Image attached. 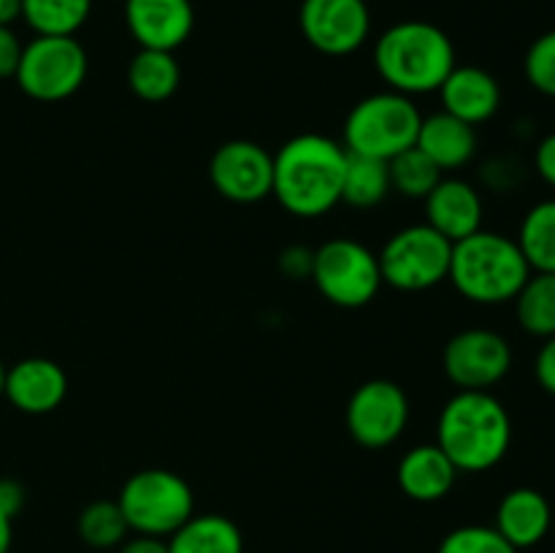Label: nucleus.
I'll use <instances>...</instances> for the list:
<instances>
[{
	"label": "nucleus",
	"mask_w": 555,
	"mask_h": 553,
	"mask_svg": "<svg viewBox=\"0 0 555 553\" xmlns=\"http://www.w3.org/2000/svg\"><path fill=\"white\" fill-rule=\"evenodd\" d=\"M347 150L323 133H298L274 155L271 195L293 217L314 220L341 201Z\"/></svg>",
	"instance_id": "nucleus-1"
},
{
	"label": "nucleus",
	"mask_w": 555,
	"mask_h": 553,
	"mask_svg": "<svg viewBox=\"0 0 555 553\" xmlns=\"http://www.w3.org/2000/svg\"><path fill=\"white\" fill-rule=\"evenodd\" d=\"M437 445L459 472L493 470L513 445L507 407L491 390H459L439 412Z\"/></svg>",
	"instance_id": "nucleus-2"
},
{
	"label": "nucleus",
	"mask_w": 555,
	"mask_h": 553,
	"mask_svg": "<svg viewBox=\"0 0 555 553\" xmlns=\"http://www.w3.org/2000/svg\"><path fill=\"white\" fill-rule=\"evenodd\" d=\"M455 65L453 41L431 22H396L374 43V68L379 79L401 95L437 92Z\"/></svg>",
	"instance_id": "nucleus-3"
},
{
	"label": "nucleus",
	"mask_w": 555,
	"mask_h": 553,
	"mask_svg": "<svg viewBox=\"0 0 555 553\" xmlns=\"http://www.w3.org/2000/svg\"><path fill=\"white\" fill-rule=\"evenodd\" d=\"M531 276L518 242L496 231H477L453 244L450 274L455 291L472 304L496 307L515 301Z\"/></svg>",
	"instance_id": "nucleus-4"
},
{
	"label": "nucleus",
	"mask_w": 555,
	"mask_h": 553,
	"mask_svg": "<svg viewBox=\"0 0 555 553\" xmlns=\"http://www.w3.org/2000/svg\"><path fill=\"white\" fill-rule=\"evenodd\" d=\"M423 114L410 95L396 90L372 92L345 119V150L352 155L390 160L417 141Z\"/></svg>",
	"instance_id": "nucleus-5"
},
{
	"label": "nucleus",
	"mask_w": 555,
	"mask_h": 553,
	"mask_svg": "<svg viewBox=\"0 0 555 553\" xmlns=\"http://www.w3.org/2000/svg\"><path fill=\"white\" fill-rule=\"evenodd\" d=\"M117 504L133 535L163 540L195 515V493L190 483L160 466L133 472L119 488Z\"/></svg>",
	"instance_id": "nucleus-6"
},
{
	"label": "nucleus",
	"mask_w": 555,
	"mask_h": 553,
	"mask_svg": "<svg viewBox=\"0 0 555 553\" xmlns=\"http://www.w3.org/2000/svg\"><path fill=\"white\" fill-rule=\"evenodd\" d=\"M309 280L325 301L341 309H358L374 301L383 287L377 253L356 239H328L312 249Z\"/></svg>",
	"instance_id": "nucleus-7"
},
{
	"label": "nucleus",
	"mask_w": 555,
	"mask_h": 553,
	"mask_svg": "<svg viewBox=\"0 0 555 553\" xmlns=\"http://www.w3.org/2000/svg\"><path fill=\"white\" fill-rule=\"evenodd\" d=\"M87 68V49L76 36H36L22 47L14 79L33 101L57 103L85 85Z\"/></svg>",
	"instance_id": "nucleus-8"
},
{
	"label": "nucleus",
	"mask_w": 555,
	"mask_h": 553,
	"mask_svg": "<svg viewBox=\"0 0 555 553\" xmlns=\"http://www.w3.org/2000/svg\"><path fill=\"white\" fill-rule=\"evenodd\" d=\"M453 242L426 222L396 231L377 253L383 282L404 293H421L448 280Z\"/></svg>",
	"instance_id": "nucleus-9"
},
{
	"label": "nucleus",
	"mask_w": 555,
	"mask_h": 553,
	"mask_svg": "<svg viewBox=\"0 0 555 553\" xmlns=\"http://www.w3.org/2000/svg\"><path fill=\"white\" fill-rule=\"evenodd\" d=\"M347 432L361 448H390L410 423V399L393 380H366L347 401Z\"/></svg>",
	"instance_id": "nucleus-10"
},
{
	"label": "nucleus",
	"mask_w": 555,
	"mask_h": 553,
	"mask_svg": "<svg viewBox=\"0 0 555 553\" xmlns=\"http://www.w3.org/2000/svg\"><path fill=\"white\" fill-rule=\"evenodd\" d=\"M442 369L459 390H491L513 369V347L499 331L464 329L444 345Z\"/></svg>",
	"instance_id": "nucleus-11"
},
{
	"label": "nucleus",
	"mask_w": 555,
	"mask_h": 553,
	"mask_svg": "<svg viewBox=\"0 0 555 553\" xmlns=\"http://www.w3.org/2000/svg\"><path fill=\"white\" fill-rule=\"evenodd\" d=\"M211 188L233 204H258L274 184V155L258 141L233 139L215 150L209 160Z\"/></svg>",
	"instance_id": "nucleus-12"
},
{
	"label": "nucleus",
	"mask_w": 555,
	"mask_h": 553,
	"mask_svg": "<svg viewBox=\"0 0 555 553\" xmlns=\"http://www.w3.org/2000/svg\"><path fill=\"white\" fill-rule=\"evenodd\" d=\"M298 25L312 49L328 57H345L366 43L372 14L366 0H304Z\"/></svg>",
	"instance_id": "nucleus-13"
},
{
	"label": "nucleus",
	"mask_w": 555,
	"mask_h": 553,
	"mask_svg": "<svg viewBox=\"0 0 555 553\" xmlns=\"http://www.w3.org/2000/svg\"><path fill=\"white\" fill-rule=\"evenodd\" d=\"M3 396L25 415H49L68 396V374L52 358H22L5 369Z\"/></svg>",
	"instance_id": "nucleus-14"
},
{
	"label": "nucleus",
	"mask_w": 555,
	"mask_h": 553,
	"mask_svg": "<svg viewBox=\"0 0 555 553\" xmlns=\"http://www.w3.org/2000/svg\"><path fill=\"white\" fill-rule=\"evenodd\" d=\"M125 22L141 49L173 52L193 33L195 11L190 0H125Z\"/></svg>",
	"instance_id": "nucleus-15"
},
{
	"label": "nucleus",
	"mask_w": 555,
	"mask_h": 553,
	"mask_svg": "<svg viewBox=\"0 0 555 553\" xmlns=\"http://www.w3.org/2000/svg\"><path fill=\"white\" fill-rule=\"evenodd\" d=\"M426 226L442 233L448 242H461L482 228V198L472 182L461 177H442L423 198Z\"/></svg>",
	"instance_id": "nucleus-16"
},
{
	"label": "nucleus",
	"mask_w": 555,
	"mask_h": 553,
	"mask_svg": "<svg viewBox=\"0 0 555 553\" xmlns=\"http://www.w3.org/2000/svg\"><path fill=\"white\" fill-rule=\"evenodd\" d=\"M442 112L464 119L469 125H482L502 106V87L491 70L480 65H455L439 87Z\"/></svg>",
	"instance_id": "nucleus-17"
},
{
	"label": "nucleus",
	"mask_w": 555,
	"mask_h": 553,
	"mask_svg": "<svg viewBox=\"0 0 555 553\" xmlns=\"http://www.w3.org/2000/svg\"><path fill=\"white\" fill-rule=\"evenodd\" d=\"M551 524L553 510L545 493L520 486L504 493L496 507V524L493 526L515 551H524V548L540 545L551 531Z\"/></svg>",
	"instance_id": "nucleus-18"
},
{
	"label": "nucleus",
	"mask_w": 555,
	"mask_h": 553,
	"mask_svg": "<svg viewBox=\"0 0 555 553\" xmlns=\"http://www.w3.org/2000/svg\"><path fill=\"white\" fill-rule=\"evenodd\" d=\"M461 472L455 470L453 461L442 453L437 442L415 445L406 450L396 466V483L401 493L415 502H439L453 491Z\"/></svg>",
	"instance_id": "nucleus-19"
},
{
	"label": "nucleus",
	"mask_w": 555,
	"mask_h": 553,
	"mask_svg": "<svg viewBox=\"0 0 555 553\" xmlns=\"http://www.w3.org/2000/svg\"><path fill=\"white\" fill-rule=\"evenodd\" d=\"M417 150L439 168V171H459L475 157L477 130L475 125L453 117L448 112H437L423 117L417 130Z\"/></svg>",
	"instance_id": "nucleus-20"
},
{
	"label": "nucleus",
	"mask_w": 555,
	"mask_h": 553,
	"mask_svg": "<svg viewBox=\"0 0 555 553\" xmlns=\"http://www.w3.org/2000/svg\"><path fill=\"white\" fill-rule=\"evenodd\" d=\"M166 542L168 553H244L242 529L220 513L193 515Z\"/></svg>",
	"instance_id": "nucleus-21"
},
{
	"label": "nucleus",
	"mask_w": 555,
	"mask_h": 553,
	"mask_svg": "<svg viewBox=\"0 0 555 553\" xmlns=\"http://www.w3.org/2000/svg\"><path fill=\"white\" fill-rule=\"evenodd\" d=\"M182 68L173 52L163 49H139L128 65V85L135 98L146 103H163L179 90Z\"/></svg>",
	"instance_id": "nucleus-22"
},
{
	"label": "nucleus",
	"mask_w": 555,
	"mask_h": 553,
	"mask_svg": "<svg viewBox=\"0 0 555 553\" xmlns=\"http://www.w3.org/2000/svg\"><path fill=\"white\" fill-rule=\"evenodd\" d=\"M390 190V173L388 160H377V157L352 155L347 152L345 179H341V201L356 209H374L383 204Z\"/></svg>",
	"instance_id": "nucleus-23"
},
{
	"label": "nucleus",
	"mask_w": 555,
	"mask_h": 553,
	"mask_svg": "<svg viewBox=\"0 0 555 553\" xmlns=\"http://www.w3.org/2000/svg\"><path fill=\"white\" fill-rule=\"evenodd\" d=\"M515 242L531 271L555 274V198L540 201L526 211Z\"/></svg>",
	"instance_id": "nucleus-24"
},
{
	"label": "nucleus",
	"mask_w": 555,
	"mask_h": 553,
	"mask_svg": "<svg viewBox=\"0 0 555 553\" xmlns=\"http://www.w3.org/2000/svg\"><path fill=\"white\" fill-rule=\"evenodd\" d=\"M515 314L526 334L555 336V274L551 271H531L526 285L515 296Z\"/></svg>",
	"instance_id": "nucleus-25"
},
{
	"label": "nucleus",
	"mask_w": 555,
	"mask_h": 553,
	"mask_svg": "<svg viewBox=\"0 0 555 553\" xmlns=\"http://www.w3.org/2000/svg\"><path fill=\"white\" fill-rule=\"evenodd\" d=\"M92 11V0H22V20L36 36H76Z\"/></svg>",
	"instance_id": "nucleus-26"
},
{
	"label": "nucleus",
	"mask_w": 555,
	"mask_h": 553,
	"mask_svg": "<svg viewBox=\"0 0 555 553\" xmlns=\"http://www.w3.org/2000/svg\"><path fill=\"white\" fill-rule=\"evenodd\" d=\"M76 531H79L81 542L95 548V551L119 548L130 535L128 520H125L117 499H95V502L87 504L76 520Z\"/></svg>",
	"instance_id": "nucleus-27"
},
{
	"label": "nucleus",
	"mask_w": 555,
	"mask_h": 553,
	"mask_svg": "<svg viewBox=\"0 0 555 553\" xmlns=\"http://www.w3.org/2000/svg\"><path fill=\"white\" fill-rule=\"evenodd\" d=\"M388 173H390V190H396L399 195L406 198H426L437 182L442 179V171L423 155L417 146L399 152L396 157L388 160Z\"/></svg>",
	"instance_id": "nucleus-28"
},
{
	"label": "nucleus",
	"mask_w": 555,
	"mask_h": 553,
	"mask_svg": "<svg viewBox=\"0 0 555 553\" xmlns=\"http://www.w3.org/2000/svg\"><path fill=\"white\" fill-rule=\"evenodd\" d=\"M437 553H518L502 535L496 526L466 524L459 529L448 531L439 542Z\"/></svg>",
	"instance_id": "nucleus-29"
},
{
	"label": "nucleus",
	"mask_w": 555,
	"mask_h": 553,
	"mask_svg": "<svg viewBox=\"0 0 555 553\" xmlns=\"http://www.w3.org/2000/svg\"><path fill=\"white\" fill-rule=\"evenodd\" d=\"M524 70L529 85L542 95L555 98V30L542 33L529 47L524 60Z\"/></svg>",
	"instance_id": "nucleus-30"
},
{
	"label": "nucleus",
	"mask_w": 555,
	"mask_h": 553,
	"mask_svg": "<svg viewBox=\"0 0 555 553\" xmlns=\"http://www.w3.org/2000/svg\"><path fill=\"white\" fill-rule=\"evenodd\" d=\"M534 377L545 394L555 396V336L542 342L540 352L534 358Z\"/></svg>",
	"instance_id": "nucleus-31"
},
{
	"label": "nucleus",
	"mask_w": 555,
	"mask_h": 553,
	"mask_svg": "<svg viewBox=\"0 0 555 553\" xmlns=\"http://www.w3.org/2000/svg\"><path fill=\"white\" fill-rule=\"evenodd\" d=\"M22 47L25 43L20 41V36L11 27H0V79H11L16 74Z\"/></svg>",
	"instance_id": "nucleus-32"
},
{
	"label": "nucleus",
	"mask_w": 555,
	"mask_h": 553,
	"mask_svg": "<svg viewBox=\"0 0 555 553\" xmlns=\"http://www.w3.org/2000/svg\"><path fill=\"white\" fill-rule=\"evenodd\" d=\"M534 168H537V173H540L542 182H545L547 188L555 190V130L553 133H547L545 139L537 144Z\"/></svg>",
	"instance_id": "nucleus-33"
},
{
	"label": "nucleus",
	"mask_w": 555,
	"mask_h": 553,
	"mask_svg": "<svg viewBox=\"0 0 555 553\" xmlns=\"http://www.w3.org/2000/svg\"><path fill=\"white\" fill-rule=\"evenodd\" d=\"M25 486L14 477H0V513H5L9 518H16L25 507Z\"/></svg>",
	"instance_id": "nucleus-34"
},
{
	"label": "nucleus",
	"mask_w": 555,
	"mask_h": 553,
	"mask_svg": "<svg viewBox=\"0 0 555 553\" xmlns=\"http://www.w3.org/2000/svg\"><path fill=\"white\" fill-rule=\"evenodd\" d=\"M280 266L287 276H309V271H312V249L293 244L282 253Z\"/></svg>",
	"instance_id": "nucleus-35"
},
{
	"label": "nucleus",
	"mask_w": 555,
	"mask_h": 553,
	"mask_svg": "<svg viewBox=\"0 0 555 553\" xmlns=\"http://www.w3.org/2000/svg\"><path fill=\"white\" fill-rule=\"evenodd\" d=\"M117 553H168V542L163 537L133 535L117 548Z\"/></svg>",
	"instance_id": "nucleus-36"
},
{
	"label": "nucleus",
	"mask_w": 555,
	"mask_h": 553,
	"mask_svg": "<svg viewBox=\"0 0 555 553\" xmlns=\"http://www.w3.org/2000/svg\"><path fill=\"white\" fill-rule=\"evenodd\" d=\"M22 16V0H0V27H11V22Z\"/></svg>",
	"instance_id": "nucleus-37"
},
{
	"label": "nucleus",
	"mask_w": 555,
	"mask_h": 553,
	"mask_svg": "<svg viewBox=\"0 0 555 553\" xmlns=\"http://www.w3.org/2000/svg\"><path fill=\"white\" fill-rule=\"evenodd\" d=\"M14 518H9L5 513H0V553L11 551V540H14Z\"/></svg>",
	"instance_id": "nucleus-38"
},
{
	"label": "nucleus",
	"mask_w": 555,
	"mask_h": 553,
	"mask_svg": "<svg viewBox=\"0 0 555 553\" xmlns=\"http://www.w3.org/2000/svg\"><path fill=\"white\" fill-rule=\"evenodd\" d=\"M3 383H5V366L3 361H0V399H3Z\"/></svg>",
	"instance_id": "nucleus-39"
}]
</instances>
